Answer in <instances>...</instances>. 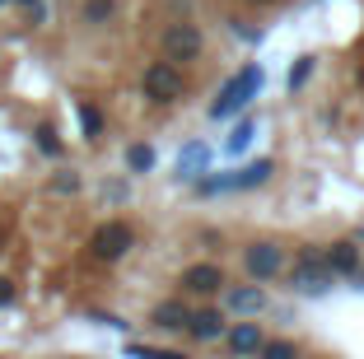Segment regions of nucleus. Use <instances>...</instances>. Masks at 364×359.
<instances>
[{
    "mask_svg": "<svg viewBox=\"0 0 364 359\" xmlns=\"http://www.w3.org/2000/svg\"><path fill=\"white\" fill-rule=\"evenodd\" d=\"M262 85H267V70H262V65H243V70H238L234 80L220 89V98L210 103V117H215V122H229V117H238L247 103H252V98L262 94Z\"/></svg>",
    "mask_w": 364,
    "mask_h": 359,
    "instance_id": "1",
    "label": "nucleus"
},
{
    "mask_svg": "<svg viewBox=\"0 0 364 359\" xmlns=\"http://www.w3.org/2000/svg\"><path fill=\"white\" fill-rule=\"evenodd\" d=\"M276 178V159H252L238 173H220V178H196V191L201 196H215V191H252L262 182Z\"/></svg>",
    "mask_w": 364,
    "mask_h": 359,
    "instance_id": "2",
    "label": "nucleus"
},
{
    "mask_svg": "<svg viewBox=\"0 0 364 359\" xmlns=\"http://www.w3.org/2000/svg\"><path fill=\"white\" fill-rule=\"evenodd\" d=\"M140 89H145V98L150 103H178L182 98V70H178V61H154V65H145V75H140Z\"/></svg>",
    "mask_w": 364,
    "mask_h": 359,
    "instance_id": "3",
    "label": "nucleus"
},
{
    "mask_svg": "<svg viewBox=\"0 0 364 359\" xmlns=\"http://www.w3.org/2000/svg\"><path fill=\"white\" fill-rule=\"evenodd\" d=\"M289 289H299V294H322V289H332V266L322 262V252H299L294 271H289Z\"/></svg>",
    "mask_w": 364,
    "mask_h": 359,
    "instance_id": "4",
    "label": "nucleus"
},
{
    "mask_svg": "<svg viewBox=\"0 0 364 359\" xmlns=\"http://www.w3.org/2000/svg\"><path fill=\"white\" fill-rule=\"evenodd\" d=\"M159 47H164L168 61H196V56L205 52V38H201L196 23H168L164 38H159Z\"/></svg>",
    "mask_w": 364,
    "mask_h": 359,
    "instance_id": "5",
    "label": "nucleus"
},
{
    "mask_svg": "<svg viewBox=\"0 0 364 359\" xmlns=\"http://www.w3.org/2000/svg\"><path fill=\"white\" fill-rule=\"evenodd\" d=\"M243 266H247V275H252V280H276L280 271H285V247L280 243H252L243 252Z\"/></svg>",
    "mask_w": 364,
    "mask_h": 359,
    "instance_id": "6",
    "label": "nucleus"
},
{
    "mask_svg": "<svg viewBox=\"0 0 364 359\" xmlns=\"http://www.w3.org/2000/svg\"><path fill=\"white\" fill-rule=\"evenodd\" d=\"M131 247H136V233H131V224H122V220L103 224V229L94 233V257H103V262H122Z\"/></svg>",
    "mask_w": 364,
    "mask_h": 359,
    "instance_id": "7",
    "label": "nucleus"
},
{
    "mask_svg": "<svg viewBox=\"0 0 364 359\" xmlns=\"http://www.w3.org/2000/svg\"><path fill=\"white\" fill-rule=\"evenodd\" d=\"M225 313H220V308H205V313H192V317H187V336H192V341H201V345H205V341H225Z\"/></svg>",
    "mask_w": 364,
    "mask_h": 359,
    "instance_id": "8",
    "label": "nucleus"
},
{
    "mask_svg": "<svg viewBox=\"0 0 364 359\" xmlns=\"http://www.w3.org/2000/svg\"><path fill=\"white\" fill-rule=\"evenodd\" d=\"M182 285L192 289V294H215V289L225 285V271H220L215 262H196V266L182 271Z\"/></svg>",
    "mask_w": 364,
    "mask_h": 359,
    "instance_id": "9",
    "label": "nucleus"
},
{
    "mask_svg": "<svg viewBox=\"0 0 364 359\" xmlns=\"http://www.w3.org/2000/svg\"><path fill=\"white\" fill-rule=\"evenodd\" d=\"M225 345L234 355H262V327L257 322H238V327L225 331Z\"/></svg>",
    "mask_w": 364,
    "mask_h": 359,
    "instance_id": "10",
    "label": "nucleus"
},
{
    "mask_svg": "<svg viewBox=\"0 0 364 359\" xmlns=\"http://www.w3.org/2000/svg\"><path fill=\"white\" fill-rule=\"evenodd\" d=\"M322 262L332 266V275H355L360 271V247L355 243H332L327 252H322Z\"/></svg>",
    "mask_w": 364,
    "mask_h": 359,
    "instance_id": "11",
    "label": "nucleus"
},
{
    "mask_svg": "<svg viewBox=\"0 0 364 359\" xmlns=\"http://www.w3.org/2000/svg\"><path fill=\"white\" fill-rule=\"evenodd\" d=\"M205 164H210V149L201 145V140H192V145L178 154V178H187V182H196L205 173Z\"/></svg>",
    "mask_w": 364,
    "mask_h": 359,
    "instance_id": "12",
    "label": "nucleus"
},
{
    "mask_svg": "<svg viewBox=\"0 0 364 359\" xmlns=\"http://www.w3.org/2000/svg\"><path fill=\"white\" fill-rule=\"evenodd\" d=\"M187 317H192V308L182 304V299H168V304L154 308V327H164V331H187Z\"/></svg>",
    "mask_w": 364,
    "mask_h": 359,
    "instance_id": "13",
    "label": "nucleus"
},
{
    "mask_svg": "<svg viewBox=\"0 0 364 359\" xmlns=\"http://www.w3.org/2000/svg\"><path fill=\"white\" fill-rule=\"evenodd\" d=\"M225 304L234 308V313H252V317H257L262 308H267V294L252 289V285H238V289H229V294H225Z\"/></svg>",
    "mask_w": 364,
    "mask_h": 359,
    "instance_id": "14",
    "label": "nucleus"
},
{
    "mask_svg": "<svg viewBox=\"0 0 364 359\" xmlns=\"http://www.w3.org/2000/svg\"><path fill=\"white\" fill-rule=\"evenodd\" d=\"M252 136H257V122L247 117V122H238V127H234V136L225 140V154H243V149L252 145Z\"/></svg>",
    "mask_w": 364,
    "mask_h": 359,
    "instance_id": "15",
    "label": "nucleus"
},
{
    "mask_svg": "<svg viewBox=\"0 0 364 359\" xmlns=\"http://www.w3.org/2000/svg\"><path fill=\"white\" fill-rule=\"evenodd\" d=\"M112 14H117V0H85V23H107L112 19Z\"/></svg>",
    "mask_w": 364,
    "mask_h": 359,
    "instance_id": "16",
    "label": "nucleus"
},
{
    "mask_svg": "<svg viewBox=\"0 0 364 359\" xmlns=\"http://www.w3.org/2000/svg\"><path fill=\"white\" fill-rule=\"evenodd\" d=\"M75 112H80V127H85V140H98V136H103V117H98L94 103H80Z\"/></svg>",
    "mask_w": 364,
    "mask_h": 359,
    "instance_id": "17",
    "label": "nucleus"
},
{
    "mask_svg": "<svg viewBox=\"0 0 364 359\" xmlns=\"http://www.w3.org/2000/svg\"><path fill=\"white\" fill-rule=\"evenodd\" d=\"M313 65H318V56H299V61L289 65V80H285V85H289V94H294V89H304V85H309Z\"/></svg>",
    "mask_w": 364,
    "mask_h": 359,
    "instance_id": "18",
    "label": "nucleus"
},
{
    "mask_svg": "<svg viewBox=\"0 0 364 359\" xmlns=\"http://www.w3.org/2000/svg\"><path fill=\"white\" fill-rule=\"evenodd\" d=\"M127 168L131 173H150L154 168V149L150 145H131L127 149Z\"/></svg>",
    "mask_w": 364,
    "mask_h": 359,
    "instance_id": "19",
    "label": "nucleus"
},
{
    "mask_svg": "<svg viewBox=\"0 0 364 359\" xmlns=\"http://www.w3.org/2000/svg\"><path fill=\"white\" fill-rule=\"evenodd\" d=\"M33 140H38V149H43L47 159H61V140H56V131L47 127V122H43L38 131H33Z\"/></svg>",
    "mask_w": 364,
    "mask_h": 359,
    "instance_id": "20",
    "label": "nucleus"
},
{
    "mask_svg": "<svg viewBox=\"0 0 364 359\" xmlns=\"http://www.w3.org/2000/svg\"><path fill=\"white\" fill-rule=\"evenodd\" d=\"M262 355H271V359H289V355H294V345H289V341H262Z\"/></svg>",
    "mask_w": 364,
    "mask_h": 359,
    "instance_id": "21",
    "label": "nucleus"
},
{
    "mask_svg": "<svg viewBox=\"0 0 364 359\" xmlns=\"http://www.w3.org/2000/svg\"><path fill=\"white\" fill-rule=\"evenodd\" d=\"M52 191H80V173H56Z\"/></svg>",
    "mask_w": 364,
    "mask_h": 359,
    "instance_id": "22",
    "label": "nucleus"
},
{
    "mask_svg": "<svg viewBox=\"0 0 364 359\" xmlns=\"http://www.w3.org/2000/svg\"><path fill=\"white\" fill-rule=\"evenodd\" d=\"M10 304H14V285L0 275V308H10Z\"/></svg>",
    "mask_w": 364,
    "mask_h": 359,
    "instance_id": "23",
    "label": "nucleus"
},
{
    "mask_svg": "<svg viewBox=\"0 0 364 359\" xmlns=\"http://www.w3.org/2000/svg\"><path fill=\"white\" fill-rule=\"evenodd\" d=\"M19 5H28V10H33V5H38V0H19Z\"/></svg>",
    "mask_w": 364,
    "mask_h": 359,
    "instance_id": "24",
    "label": "nucleus"
},
{
    "mask_svg": "<svg viewBox=\"0 0 364 359\" xmlns=\"http://www.w3.org/2000/svg\"><path fill=\"white\" fill-rule=\"evenodd\" d=\"M0 5H5V0H0Z\"/></svg>",
    "mask_w": 364,
    "mask_h": 359,
    "instance_id": "25",
    "label": "nucleus"
}]
</instances>
